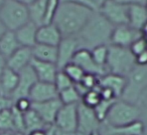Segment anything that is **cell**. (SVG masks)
Returning a JSON list of instances; mask_svg holds the SVG:
<instances>
[{"label":"cell","mask_w":147,"mask_h":135,"mask_svg":"<svg viewBox=\"0 0 147 135\" xmlns=\"http://www.w3.org/2000/svg\"><path fill=\"white\" fill-rule=\"evenodd\" d=\"M94 10L80 4L61 2L53 19V22L63 37L77 36L83 29Z\"/></svg>","instance_id":"6da1fadb"},{"label":"cell","mask_w":147,"mask_h":135,"mask_svg":"<svg viewBox=\"0 0 147 135\" xmlns=\"http://www.w3.org/2000/svg\"><path fill=\"white\" fill-rule=\"evenodd\" d=\"M113 29L114 26L99 11H94L76 37L81 48L91 50L101 45H110Z\"/></svg>","instance_id":"7a4b0ae2"},{"label":"cell","mask_w":147,"mask_h":135,"mask_svg":"<svg viewBox=\"0 0 147 135\" xmlns=\"http://www.w3.org/2000/svg\"><path fill=\"white\" fill-rule=\"evenodd\" d=\"M142 110L140 105L117 99L109 110L103 124L110 127H120L140 120Z\"/></svg>","instance_id":"3957f363"},{"label":"cell","mask_w":147,"mask_h":135,"mask_svg":"<svg viewBox=\"0 0 147 135\" xmlns=\"http://www.w3.org/2000/svg\"><path fill=\"white\" fill-rule=\"evenodd\" d=\"M147 90V65H137L126 76V85L120 99L132 104H140Z\"/></svg>","instance_id":"277c9868"},{"label":"cell","mask_w":147,"mask_h":135,"mask_svg":"<svg viewBox=\"0 0 147 135\" xmlns=\"http://www.w3.org/2000/svg\"><path fill=\"white\" fill-rule=\"evenodd\" d=\"M135 66L136 59L128 47L109 45L106 62L107 72L126 77Z\"/></svg>","instance_id":"5b68a950"},{"label":"cell","mask_w":147,"mask_h":135,"mask_svg":"<svg viewBox=\"0 0 147 135\" xmlns=\"http://www.w3.org/2000/svg\"><path fill=\"white\" fill-rule=\"evenodd\" d=\"M0 20L7 30H17L30 21L27 6L16 0H5L0 7Z\"/></svg>","instance_id":"8992f818"},{"label":"cell","mask_w":147,"mask_h":135,"mask_svg":"<svg viewBox=\"0 0 147 135\" xmlns=\"http://www.w3.org/2000/svg\"><path fill=\"white\" fill-rule=\"evenodd\" d=\"M53 126L59 132H74L78 126V104L63 105L55 117Z\"/></svg>","instance_id":"52a82bcc"},{"label":"cell","mask_w":147,"mask_h":135,"mask_svg":"<svg viewBox=\"0 0 147 135\" xmlns=\"http://www.w3.org/2000/svg\"><path fill=\"white\" fill-rule=\"evenodd\" d=\"M98 11L113 26L128 24V6L117 2L116 0L107 1Z\"/></svg>","instance_id":"ba28073f"},{"label":"cell","mask_w":147,"mask_h":135,"mask_svg":"<svg viewBox=\"0 0 147 135\" xmlns=\"http://www.w3.org/2000/svg\"><path fill=\"white\" fill-rule=\"evenodd\" d=\"M102 124L103 123L98 119L94 109L86 106L82 102L78 103V132L88 135L93 131L100 130Z\"/></svg>","instance_id":"9c48e42d"},{"label":"cell","mask_w":147,"mask_h":135,"mask_svg":"<svg viewBox=\"0 0 147 135\" xmlns=\"http://www.w3.org/2000/svg\"><path fill=\"white\" fill-rule=\"evenodd\" d=\"M80 48V43L76 36L63 37L59 44L57 45V66L59 70H61L65 65L73 61L74 56Z\"/></svg>","instance_id":"30bf717a"},{"label":"cell","mask_w":147,"mask_h":135,"mask_svg":"<svg viewBox=\"0 0 147 135\" xmlns=\"http://www.w3.org/2000/svg\"><path fill=\"white\" fill-rule=\"evenodd\" d=\"M142 37V32L132 28L128 24L114 26L110 39V45L120 47H130L131 44Z\"/></svg>","instance_id":"8fae6325"},{"label":"cell","mask_w":147,"mask_h":135,"mask_svg":"<svg viewBox=\"0 0 147 135\" xmlns=\"http://www.w3.org/2000/svg\"><path fill=\"white\" fill-rule=\"evenodd\" d=\"M71 62L80 66L84 70V72L88 73V74H94L98 77H101L108 73L106 68L99 66L95 62V60L92 57V54H91V51L88 50V49H79L76 54H75V56H74Z\"/></svg>","instance_id":"7c38bea8"},{"label":"cell","mask_w":147,"mask_h":135,"mask_svg":"<svg viewBox=\"0 0 147 135\" xmlns=\"http://www.w3.org/2000/svg\"><path fill=\"white\" fill-rule=\"evenodd\" d=\"M18 85H17L14 93L11 96V99L13 101L18 98H21V97H28L32 86L38 81L30 65H28L24 69H22L20 72H18Z\"/></svg>","instance_id":"4fadbf2b"},{"label":"cell","mask_w":147,"mask_h":135,"mask_svg":"<svg viewBox=\"0 0 147 135\" xmlns=\"http://www.w3.org/2000/svg\"><path fill=\"white\" fill-rule=\"evenodd\" d=\"M61 106L63 104H61V100L59 98H55L53 100L45 101V102L32 103L31 108L41 117L45 124L49 126H53L57 112Z\"/></svg>","instance_id":"5bb4252c"},{"label":"cell","mask_w":147,"mask_h":135,"mask_svg":"<svg viewBox=\"0 0 147 135\" xmlns=\"http://www.w3.org/2000/svg\"><path fill=\"white\" fill-rule=\"evenodd\" d=\"M28 98L32 103L45 102V101L59 98V92L53 83L37 81L31 88Z\"/></svg>","instance_id":"9a60e30c"},{"label":"cell","mask_w":147,"mask_h":135,"mask_svg":"<svg viewBox=\"0 0 147 135\" xmlns=\"http://www.w3.org/2000/svg\"><path fill=\"white\" fill-rule=\"evenodd\" d=\"M29 65L33 69L38 81L49 83L55 82V76H57V73L59 71L57 64L37 60V59H34L32 57Z\"/></svg>","instance_id":"2e32d148"},{"label":"cell","mask_w":147,"mask_h":135,"mask_svg":"<svg viewBox=\"0 0 147 135\" xmlns=\"http://www.w3.org/2000/svg\"><path fill=\"white\" fill-rule=\"evenodd\" d=\"M61 39H63V35L53 23L43 24L37 29L36 43L57 47Z\"/></svg>","instance_id":"e0dca14e"},{"label":"cell","mask_w":147,"mask_h":135,"mask_svg":"<svg viewBox=\"0 0 147 135\" xmlns=\"http://www.w3.org/2000/svg\"><path fill=\"white\" fill-rule=\"evenodd\" d=\"M31 59H32L31 48L20 47L10 57L6 59V66L18 73L30 64Z\"/></svg>","instance_id":"ac0fdd59"},{"label":"cell","mask_w":147,"mask_h":135,"mask_svg":"<svg viewBox=\"0 0 147 135\" xmlns=\"http://www.w3.org/2000/svg\"><path fill=\"white\" fill-rule=\"evenodd\" d=\"M126 85V77L107 73L99 78V86L111 90L117 99H120Z\"/></svg>","instance_id":"d6986e66"},{"label":"cell","mask_w":147,"mask_h":135,"mask_svg":"<svg viewBox=\"0 0 147 135\" xmlns=\"http://www.w3.org/2000/svg\"><path fill=\"white\" fill-rule=\"evenodd\" d=\"M38 26L32 23L31 21L27 22L20 28L14 31L17 41L21 47L32 48L36 44V33Z\"/></svg>","instance_id":"ffe728a7"},{"label":"cell","mask_w":147,"mask_h":135,"mask_svg":"<svg viewBox=\"0 0 147 135\" xmlns=\"http://www.w3.org/2000/svg\"><path fill=\"white\" fill-rule=\"evenodd\" d=\"M19 75L17 72L11 70L6 66L0 77V93L7 97L12 96L18 85Z\"/></svg>","instance_id":"44dd1931"},{"label":"cell","mask_w":147,"mask_h":135,"mask_svg":"<svg viewBox=\"0 0 147 135\" xmlns=\"http://www.w3.org/2000/svg\"><path fill=\"white\" fill-rule=\"evenodd\" d=\"M147 23V9L144 5L128 6V25L141 31Z\"/></svg>","instance_id":"7402d4cb"},{"label":"cell","mask_w":147,"mask_h":135,"mask_svg":"<svg viewBox=\"0 0 147 135\" xmlns=\"http://www.w3.org/2000/svg\"><path fill=\"white\" fill-rule=\"evenodd\" d=\"M31 50H32V57L34 59L57 64V46H51V45H45V44L36 43L35 46L31 48Z\"/></svg>","instance_id":"603a6c76"},{"label":"cell","mask_w":147,"mask_h":135,"mask_svg":"<svg viewBox=\"0 0 147 135\" xmlns=\"http://www.w3.org/2000/svg\"><path fill=\"white\" fill-rule=\"evenodd\" d=\"M21 46L17 41L14 31L7 30L0 37V53L5 59L10 57Z\"/></svg>","instance_id":"cb8c5ba5"},{"label":"cell","mask_w":147,"mask_h":135,"mask_svg":"<svg viewBox=\"0 0 147 135\" xmlns=\"http://www.w3.org/2000/svg\"><path fill=\"white\" fill-rule=\"evenodd\" d=\"M29 20L37 26L45 24V11H47V0H36L27 6Z\"/></svg>","instance_id":"d4e9b609"},{"label":"cell","mask_w":147,"mask_h":135,"mask_svg":"<svg viewBox=\"0 0 147 135\" xmlns=\"http://www.w3.org/2000/svg\"><path fill=\"white\" fill-rule=\"evenodd\" d=\"M105 129L111 132L118 133L120 135H143L145 130V123L140 119V120L120 127H110L105 125Z\"/></svg>","instance_id":"484cf974"},{"label":"cell","mask_w":147,"mask_h":135,"mask_svg":"<svg viewBox=\"0 0 147 135\" xmlns=\"http://www.w3.org/2000/svg\"><path fill=\"white\" fill-rule=\"evenodd\" d=\"M24 117V126H25V134L30 131L37 130V129H45L49 127L45 123V121L41 119V117L33 110L32 108L30 110L23 113Z\"/></svg>","instance_id":"4316f807"},{"label":"cell","mask_w":147,"mask_h":135,"mask_svg":"<svg viewBox=\"0 0 147 135\" xmlns=\"http://www.w3.org/2000/svg\"><path fill=\"white\" fill-rule=\"evenodd\" d=\"M59 99L61 100L63 105L78 104L79 102H81V95L75 87V85H73V86L59 92Z\"/></svg>","instance_id":"83f0119b"},{"label":"cell","mask_w":147,"mask_h":135,"mask_svg":"<svg viewBox=\"0 0 147 135\" xmlns=\"http://www.w3.org/2000/svg\"><path fill=\"white\" fill-rule=\"evenodd\" d=\"M0 131L1 132H15L11 108L5 109L0 112Z\"/></svg>","instance_id":"f1b7e54d"},{"label":"cell","mask_w":147,"mask_h":135,"mask_svg":"<svg viewBox=\"0 0 147 135\" xmlns=\"http://www.w3.org/2000/svg\"><path fill=\"white\" fill-rule=\"evenodd\" d=\"M61 70L69 76V78L73 81L74 84H77V83L81 82V80L83 79L84 75L86 74V73L84 72V70H83L80 66H78V65L73 62L65 65Z\"/></svg>","instance_id":"f546056e"},{"label":"cell","mask_w":147,"mask_h":135,"mask_svg":"<svg viewBox=\"0 0 147 135\" xmlns=\"http://www.w3.org/2000/svg\"><path fill=\"white\" fill-rule=\"evenodd\" d=\"M101 101H102V97H101L99 86L95 89L87 91L81 98V102L91 108H95Z\"/></svg>","instance_id":"4dcf8cb0"},{"label":"cell","mask_w":147,"mask_h":135,"mask_svg":"<svg viewBox=\"0 0 147 135\" xmlns=\"http://www.w3.org/2000/svg\"><path fill=\"white\" fill-rule=\"evenodd\" d=\"M108 46L109 45H101L90 50L95 62L99 66H102L104 68H106V62L108 58Z\"/></svg>","instance_id":"1f68e13d"},{"label":"cell","mask_w":147,"mask_h":135,"mask_svg":"<svg viewBox=\"0 0 147 135\" xmlns=\"http://www.w3.org/2000/svg\"><path fill=\"white\" fill-rule=\"evenodd\" d=\"M116 100H103L102 99V101H101L95 108H93L101 123H104V121H105V119H106L107 114H108L111 106H112L113 103H114Z\"/></svg>","instance_id":"d6a6232c"},{"label":"cell","mask_w":147,"mask_h":135,"mask_svg":"<svg viewBox=\"0 0 147 135\" xmlns=\"http://www.w3.org/2000/svg\"><path fill=\"white\" fill-rule=\"evenodd\" d=\"M53 84H55L57 92H61V91H63V90H65V89L69 88V87L73 86L74 83L63 70H59L57 73V76H55Z\"/></svg>","instance_id":"836d02e7"},{"label":"cell","mask_w":147,"mask_h":135,"mask_svg":"<svg viewBox=\"0 0 147 135\" xmlns=\"http://www.w3.org/2000/svg\"><path fill=\"white\" fill-rule=\"evenodd\" d=\"M11 111H12V115H13V122H14L15 132L25 134L24 117H23V113L20 112L19 110H17L14 106L11 107Z\"/></svg>","instance_id":"e575fe53"},{"label":"cell","mask_w":147,"mask_h":135,"mask_svg":"<svg viewBox=\"0 0 147 135\" xmlns=\"http://www.w3.org/2000/svg\"><path fill=\"white\" fill-rule=\"evenodd\" d=\"M61 0H47V11H45V24H49L53 22V19L57 10Z\"/></svg>","instance_id":"d590c367"},{"label":"cell","mask_w":147,"mask_h":135,"mask_svg":"<svg viewBox=\"0 0 147 135\" xmlns=\"http://www.w3.org/2000/svg\"><path fill=\"white\" fill-rule=\"evenodd\" d=\"M129 49L131 50V52L133 53L135 57L137 55L141 54L142 52L147 50V41L144 39V37H140L137 40H135L134 42L131 44V46L129 47Z\"/></svg>","instance_id":"8d00e7d4"},{"label":"cell","mask_w":147,"mask_h":135,"mask_svg":"<svg viewBox=\"0 0 147 135\" xmlns=\"http://www.w3.org/2000/svg\"><path fill=\"white\" fill-rule=\"evenodd\" d=\"M31 105H32V102L28 97H21V98H18L13 101V106L22 113H25L26 111L30 110Z\"/></svg>","instance_id":"74e56055"},{"label":"cell","mask_w":147,"mask_h":135,"mask_svg":"<svg viewBox=\"0 0 147 135\" xmlns=\"http://www.w3.org/2000/svg\"><path fill=\"white\" fill-rule=\"evenodd\" d=\"M13 106V100L10 97H7L5 95L0 93V112L5 109H9Z\"/></svg>","instance_id":"f35d334b"},{"label":"cell","mask_w":147,"mask_h":135,"mask_svg":"<svg viewBox=\"0 0 147 135\" xmlns=\"http://www.w3.org/2000/svg\"><path fill=\"white\" fill-rule=\"evenodd\" d=\"M61 2H71V3H76V4H80L83 5V6H86L88 8L92 9V10L96 11L93 6L92 2H91L90 0H61Z\"/></svg>","instance_id":"ab89813d"},{"label":"cell","mask_w":147,"mask_h":135,"mask_svg":"<svg viewBox=\"0 0 147 135\" xmlns=\"http://www.w3.org/2000/svg\"><path fill=\"white\" fill-rule=\"evenodd\" d=\"M117 2L122 3L127 6L130 5H146V0H116Z\"/></svg>","instance_id":"60d3db41"},{"label":"cell","mask_w":147,"mask_h":135,"mask_svg":"<svg viewBox=\"0 0 147 135\" xmlns=\"http://www.w3.org/2000/svg\"><path fill=\"white\" fill-rule=\"evenodd\" d=\"M137 65H147V50L135 57Z\"/></svg>","instance_id":"b9f144b4"},{"label":"cell","mask_w":147,"mask_h":135,"mask_svg":"<svg viewBox=\"0 0 147 135\" xmlns=\"http://www.w3.org/2000/svg\"><path fill=\"white\" fill-rule=\"evenodd\" d=\"M91 2H92L93 6H94L95 10L98 11L99 8H100L101 6H102L104 3H106L107 1H109V0H90Z\"/></svg>","instance_id":"7bdbcfd3"},{"label":"cell","mask_w":147,"mask_h":135,"mask_svg":"<svg viewBox=\"0 0 147 135\" xmlns=\"http://www.w3.org/2000/svg\"><path fill=\"white\" fill-rule=\"evenodd\" d=\"M139 105H140L141 110H142V116L147 120V98L141 101Z\"/></svg>","instance_id":"ee69618b"},{"label":"cell","mask_w":147,"mask_h":135,"mask_svg":"<svg viewBox=\"0 0 147 135\" xmlns=\"http://www.w3.org/2000/svg\"><path fill=\"white\" fill-rule=\"evenodd\" d=\"M49 128V127H47ZM47 128L45 129H37V130H33L30 132L26 133L25 135H47Z\"/></svg>","instance_id":"f6af8a7d"},{"label":"cell","mask_w":147,"mask_h":135,"mask_svg":"<svg viewBox=\"0 0 147 135\" xmlns=\"http://www.w3.org/2000/svg\"><path fill=\"white\" fill-rule=\"evenodd\" d=\"M5 68H6V59L0 53V77H1V75H2Z\"/></svg>","instance_id":"bcb514c9"},{"label":"cell","mask_w":147,"mask_h":135,"mask_svg":"<svg viewBox=\"0 0 147 135\" xmlns=\"http://www.w3.org/2000/svg\"><path fill=\"white\" fill-rule=\"evenodd\" d=\"M55 130H57V129H55ZM57 135H84V134L78 132V131H74V132H67V133H65V132H59V131L57 130Z\"/></svg>","instance_id":"7dc6e473"},{"label":"cell","mask_w":147,"mask_h":135,"mask_svg":"<svg viewBox=\"0 0 147 135\" xmlns=\"http://www.w3.org/2000/svg\"><path fill=\"white\" fill-rule=\"evenodd\" d=\"M16 1H18V2L22 3V4L26 5V6H28L29 4H31V3H33L34 1H36V0H16Z\"/></svg>","instance_id":"c3c4849f"},{"label":"cell","mask_w":147,"mask_h":135,"mask_svg":"<svg viewBox=\"0 0 147 135\" xmlns=\"http://www.w3.org/2000/svg\"><path fill=\"white\" fill-rule=\"evenodd\" d=\"M6 31H7V29L5 28V26L3 25V23L1 22V20H0V37L2 36Z\"/></svg>","instance_id":"681fc988"},{"label":"cell","mask_w":147,"mask_h":135,"mask_svg":"<svg viewBox=\"0 0 147 135\" xmlns=\"http://www.w3.org/2000/svg\"><path fill=\"white\" fill-rule=\"evenodd\" d=\"M141 32H142V36L144 37V39L147 41V23L143 26L142 30H141Z\"/></svg>","instance_id":"f907efd6"},{"label":"cell","mask_w":147,"mask_h":135,"mask_svg":"<svg viewBox=\"0 0 147 135\" xmlns=\"http://www.w3.org/2000/svg\"><path fill=\"white\" fill-rule=\"evenodd\" d=\"M100 131L102 132V135H120L118 133H114V132H111V131L107 130V129H104V131H102L100 129Z\"/></svg>","instance_id":"816d5d0a"},{"label":"cell","mask_w":147,"mask_h":135,"mask_svg":"<svg viewBox=\"0 0 147 135\" xmlns=\"http://www.w3.org/2000/svg\"><path fill=\"white\" fill-rule=\"evenodd\" d=\"M88 135H102V132H101L100 130H96V131L91 132L90 134H88Z\"/></svg>","instance_id":"f5cc1de1"},{"label":"cell","mask_w":147,"mask_h":135,"mask_svg":"<svg viewBox=\"0 0 147 135\" xmlns=\"http://www.w3.org/2000/svg\"><path fill=\"white\" fill-rule=\"evenodd\" d=\"M0 135H15V132H1Z\"/></svg>","instance_id":"db71d44e"},{"label":"cell","mask_w":147,"mask_h":135,"mask_svg":"<svg viewBox=\"0 0 147 135\" xmlns=\"http://www.w3.org/2000/svg\"><path fill=\"white\" fill-rule=\"evenodd\" d=\"M147 98V90L145 91V93H144V95H143V97H142V100H144V99H146ZM141 100V101H142Z\"/></svg>","instance_id":"11a10c76"},{"label":"cell","mask_w":147,"mask_h":135,"mask_svg":"<svg viewBox=\"0 0 147 135\" xmlns=\"http://www.w3.org/2000/svg\"><path fill=\"white\" fill-rule=\"evenodd\" d=\"M143 135H147V124H145V130H144V133Z\"/></svg>","instance_id":"9f6ffc18"},{"label":"cell","mask_w":147,"mask_h":135,"mask_svg":"<svg viewBox=\"0 0 147 135\" xmlns=\"http://www.w3.org/2000/svg\"><path fill=\"white\" fill-rule=\"evenodd\" d=\"M4 1H5V0H0V7H1V5L4 3Z\"/></svg>","instance_id":"6f0895ef"},{"label":"cell","mask_w":147,"mask_h":135,"mask_svg":"<svg viewBox=\"0 0 147 135\" xmlns=\"http://www.w3.org/2000/svg\"><path fill=\"white\" fill-rule=\"evenodd\" d=\"M15 135H25V134H22V133H15Z\"/></svg>","instance_id":"680465c9"},{"label":"cell","mask_w":147,"mask_h":135,"mask_svg":"<svg viewBox=\"0 0 147 135\" xmlns=\"http://www.w3.org/2000/svg\"><path fill=\"white\" fill-rule=\"evenodd\" d=\"M145 7H146V9H147V0H146V5H145Z\"/></svg>","instance_id":"91938a15"}]
</instances>
